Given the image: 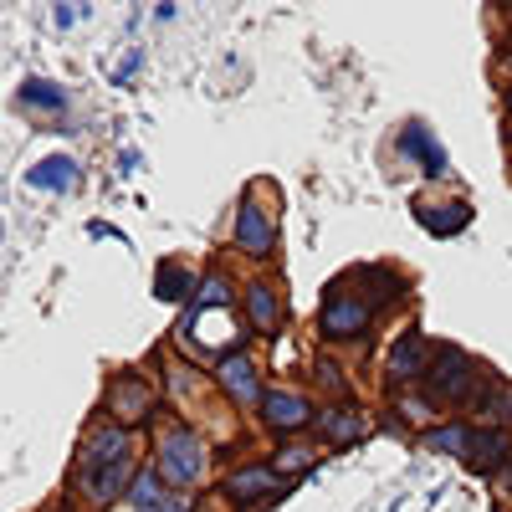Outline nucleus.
<instances>
[{
    "instance_id": "obj_4",
    "label": "nucleus",
    "mask_w": 512,
    "mask_h": 512,
    "mask_svg": "<svg viewBox=\"0 0 512 512\" xmlns=\"http://www.w3.org/2000/svg\"><path fill=\"white\" fill-rule=\"evenodd\" d=\"M472 359H466L461 349L441 344L431 354V369H425V400L431 405H461L466 395H472Z\"/></svg>"
},
{
    "instance_id": "obj_18",
    "label": "nucleus",
    "mask_w": 512,
    "mask_h": 512,
    "mask_svg": "<svg viewBox=\"0 0 512 512\" xmlns=\"http://www.w3.org/2000/svg\"><path fill=\"white\" fill-rule=\"evenodd\" d=\"M26 180H31L36 190H72V185H77V164H72L67 154H52V159H41Z\"/></svg>"
},
{
    "instance_id": "obj_11",
    "label": "nucleus",
    "mask_w": 512,
    "mask_h": 512,
    "mask_svg": "<svg viewBox=\"0 0 512 512\" xmlns=\"http://www.w3.org/2000/svg\"><path fill=\"white\" fill-rule=\"evenodd\" d=\"M226 492H231L236 502H262V497L287 492V482L272 472V461H246V466H236V472L226 477Z\"/></svg>"
},
{
    "instance_id": "obj_5",
    "label": "nucleus",
    "mask_w": 512,
    "mask_h": 512,
    "mask_svg": "<svg viewBox=\"0 0 512 512\" xmlns=\"http://www.w3.org/2000/svg\"><path fill=\"white\" fill-rule=\"evenodd\" d=\"M262 425L277 436H292V431H308L313 425V400L303 390H292V384H272V390L262 395Z\"/></svg>"
},
{
    "instance_id": "obj_6",
    "label": "nucleus",
    "mask_w": 512,
    "mask_h": 512,
    "mask_svg": "<svg viewBox=\"0 0 512 512\" xmlns=\"http://www.w3.org/2000/svg\"><path fill=\"white\" fill-rule=\"evenodd\" d=\"M216 379H221V390H226L241 410H262L267 384H262V369H256V359H251L246 349L221 354V359H216Z\"/></svg>"
},
{
    "instance_id": "obj_19",
    "label": "nucleus",
    "mask_w": 512,
    "mask_h": 512,
    "mask_svg": "<svg viewBox=\"0 0 512 512\" xmlns=\"http://www.w3.org/2000/svg\"><path fill=\"white\" fill-rule=\"evenodd\" d=\"M190 287H200V282H195L185 267H175V262H164V267H159V287H154V292H159V303H185V297H195Z\"/></svg>"
},
{
    "instance_id": "obj_22",
    "label": "nucleus",
    "mask_w": 512,
    "mask_h": 512,
    "mask_svg": "<svg viewBox=\"0 0 512 512\" xmlns=\"http://www.w3.org/2000/svg\"><path fill=\"white\" fill-rule=\"evenodd\" d=\"M308 466H313V451H303V446H282L277 456H272V472L287 482L292 472H308Z\"/></svg>"
},
{
    "instance_id": "obj_9",
    "label": "nucleus",
    "mask_w": 512,
    "mask_h": 512,
    "mask_svg": "<svg viewBox=\"0 0 512 512\" xmlns=\"http://www.w3.org/2000/svg\"><path fill=\"white\" fill-rule=\"evenodd\" d=\"M103 405H108V415L128 431V425H139V420L154 410V390H149L139 374H118V379L108 384V400H103Z\"/></svg>"
},
{
    "instance_id": "obj_13",
    "label": "nucleus",
    "mask_w": 512,
    "mask_h": 512,
    "mask_svg": "<svg viewBox=\"0 0 512 512\" xmlns=\"http://www.w3.org/2000/svg\"><path fill=\"white\" fill-rule=\"evenodd\" d=\"M415 221L431 231V236H456L466 231V221H472V205L466 200H415Z\"/></svg>"
},
{
    "instance_id": "obj_20",
    "label": "nucleus",
    "mask_w": 512,
    "mask_h": 512,
    "mask_svg": "<svg viewBox=\"0 0 512 512\" xmlns=\"http://www.w3.org/2000/svg\"><path fill=\"white\" fill-rule=\"evenodd\" d=\"M21 103H31V108H52V113H62L67 108V93L62 88H52V82H41V77H31L26 88H21Z\"/></svg>"
},
{
    "instance_id": "obj_2",
    "label": "nucleus",
    "mask_w": 512,
    "mask_h": 512,
    "mask_svg": "<svg viewBox=\"0 0 512 512\" xmlns=\"http://www.w3.org/2000/svg\"><path fill=\"white\" fill-rule=\"evenodd\" d=\"M405 282H384V287H354L349 272L333 277L328 292H323V308H318V328L323 338H333V344H354V338H364L374 328V313L390 303V297H400Z\"/></svg>"
},
{
    "instance_id": "obj_14",
    "label": "nucleus",
    "mask_w": 512,
    "mask_h": 512,
    "mask_svg": "<svg viewBox=\"0 0 512 512\" xmlns=\"http://www.w3.org/2000/svg\"><path fill=\"white\" fill-rule=\"evenodd\" d=\"M128 497H134V512H195V497L190 492H169L159 482V472H144Z\"/></svg>"
},
{
    "instance_id": "obj_17",
    "label": "nucleus",
    "mask_w": 512,
    "mask_h": 512,
    "mask_svg": "<svg viewBox=\"0 0 512 512\" xmlns=\"http://www.w3.org/2000/svg\"><path fill=\"white\" fill-rule=\"evenodd\" d=\"M472 425H461V420H451V425H441V431H425L420 436V451H441V456H466L472 451Z\"/></svg>"
},
{
    "instance_id": "obj_16",
    "label": "nucleus",
    "mask_w": 512,
    "mask_h": 512,
    "mask_svg": "<svg viewBox=\"0 0 512 512\" xmlns=\"http://www.w3.org/2000/svg\"><path fill=\"white\" fill-rule=\"evenodd\" d=\"M466 466H472V472H482V477H492L497 466H507V431H502V425H487V431L472 436Z\"/></svg>"
},
{
    "instance_id": "obj_15",
    "label": "nucleus",
    "mask_w": 512,
    "mask_h": 512,
    "mask_svg": "<svg viewBox=\"0 0 512 512\" xmlns=\"http://www.w3.org/2000/svg\"><path fill=\"white\" fill-rule=\"evenodd\" d=\"M318 431H323V441L328 446H359L364 441V431H369V420H364V410L359 405H333V410H323L318 415Z\"/></svg>"
},
{
    "instance_id": "obj_8",
    "label": "nucleus",
    "mask_w": 512,
    "mask_h": 512,
    "mask_svg": "<svg viewBox=\"0 0 512 512\" xmlns=\"http://www.w3.org/2000/svg\"><path fill=\"white\" fill-rule=\"evenodd\" d=\"M236 246L246 256H272L277 251V221H272V210L256 195H246L241 210H236Z\"/></svg>"
},
{
    "instance_id": "obj_7",
    "label": "nucleus",
    "mask_w": 512,
    "mask_h": 512,
    "mask_svg": "<svg viewBox=\"0 0 512 512\" xmlns=\"http://www.w3.org/2000/svg\"><path fill=\"white\" fill-rule=\"evenodd\" d=\"M431 338H425L420 333V323H410L405 333H400V344L390 349V364H384V379H390L395 384V390H400V384H410V379H425V369H431Z\"/></svg>"
},
{
    "instance_id": "obj_1",
    "label": "nucleus",
    "mask_w": 512,
    "mask_h": 512,
    "mask_svg": "<svg viewBox=\"0 0 512 512\" xmlns=\"http://www.w3.org/2000/svg\"><path fill=\"white\" fill-rule=\"evenodd\" d=\"M128 477H134V436L123 425H98L77 456V497L88 507H108L118 502Z\"/></svg>"
},
{
    "instance_id": "obj_10",
    "label": "nucleus",
    "mask_w": 512,
    "mask_h": 512,
    "mask_svg": "<svg viewBox=\"0 0 512 512\" xmlns=\"http://www.w3.org/2000/svg\"><path fill=\"white\" fill-rule=\"evenodd\" d=\"M400 154H405V159H420V169H425L431 180H441L446 169H451L446 149H441L436 134H431V123H420V118H410V123L400 128Z\"/></svg>"
},
{
    "instance_id": "obj_12",
    "label": "nucleus",
    "mask_w": 512,
    "mask_h": 512,
    "mask_svg": "<svg viewBox=\"0 0 512 512\" xmlns=\"http://www.w3.org/2000/svg\"><path fill=\"white\" fill-rule=\"evenodd\" d=\"M246 323L256 333H277L282 328V287L272 277H256L246 287Z\"/></svg>"
},
{
    "instance_id": "obj_21",
    "label": "nucleus",
    "mask_w": 512,
    "mask_h": 512,
    "mask_svg": "<svg viewBox=\"0 0 512 512\" xmlns=\"http://www.w3.org/2000/svg\"><path fill=\"white\" fill-rule=\"evenodd\" d=\"M205 308H231V282L216 272V277H200V292H195V313Z\"/></svg>"
},
{
    "instance_id": "obj_3",
    "label": "nucleus",
    "mask_w": 512,
    "mask_h": 512,
    "mask_svg": "<svg viewBox=\"0 0 512 512\" xmlns=\"http://www.w3.org/2000/svg\"><path fill=\"white\" fill-rule=\"evenodd\" d=\"M205 466H210V446H205V436L190 431V425H169L159 436L154 472H159L164 487H195L205 477Z\"/></svg>"
}]
</instances>
